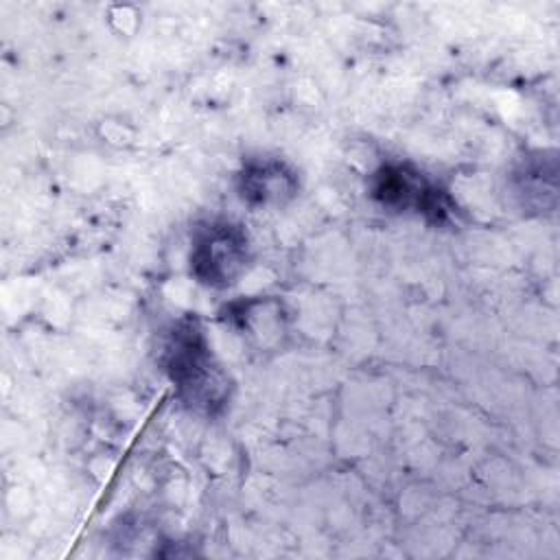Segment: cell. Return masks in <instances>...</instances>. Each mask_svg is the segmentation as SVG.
Wrapping results in <instances>:
<instances>
[{
  "mask_svg": "<svg viewBox=\"0 0 560 560\" xmlns=\"http://www.w3.org/2000/svg\"><path fill=\"white\" fill-rule=\"evenodd\" d=\"M368 192L387 212H413L427 223L446 225L457 217V203L411 162H383L368 179Z\"/></svg>",
  "mask_w": 560,
  "mask_h": 560,
  "instance_id": "7a4b0ae2",
  "label": "cell"
},
{
  "mask_svg": "<svg viewBox=\"0 0 560 560\" xmlns=\"http://www.w3.org/2000/svg\"><path fill=\"white\" fill-rule=\"evenodd\" d=\"M162 365L179 402L199 416H219L232 398V378L212 352L195 317H182L164 335Z\"/></svg>",
  "mask_w": 560,
  "mask_h": 560,
  "instance_id": "6da1fadb",
  "label": "cell"
},
{
  "mask_svg": "<svg viewBox=\"0 0 560 560\" xmlns=\"http://www.w3.org/2000/svg\"><path fill=\"white\" fill-rule=\"evenodd\" d=\"M221 315L256 348H269L280 343L289 324V313L282 300L273 295L234 300L225 304Z\"/></svg>",
  "mask_w": 560,
  "mask_h": 560,
  "instance_id": "8992f818",
  "label": "cell"
},
{
  "mask_svg": "<svg viewBox=\"0 0 560 560\" xmlns=\"http://www.w3.org/2000/svg\"><path fill=\"white\" fill-rule=\"evenodd\" d=\"M510 192L525 212H553L558 199V158L551 151H529L514 162L508 175Z\"/></svg>",
  "mask_w": 560,
  "mask_h": 560,
  "instance_id": "5b68a950",
  "label": "cell"
},
{
  "mask_svg": "<svg viewBox=\"0 0 560 560\" xmlns=\"http://www.w3.org/2000/svg\"><path fill=\"white\" fill-rule=\"evenodd\" d=\"M252 245L245 228L230 219L199 221L190 232L188 269L208 289H230L247 271Z\"/></svg>",
  "mask_w": 560,
  "mask_h": 560,
  "instance_id": "3957f363",
  "label": "cell"
},
{
  "mask_svg": "<svg viewBox=\"0 0 560 560\" xmlns=\"http://www.w3.org/2000/svg\"><path fill=\"white\" fill-rule=\"evenodd\" d=\"M238 199L249 208H282L300 190L298 171L282 158H247L234 177Z\"/></svg>",
  "mask_w": 560,
  "mask_h": 560,
  "instance_id": "277c9868",
  "label": "cell"
}]
</instances>
